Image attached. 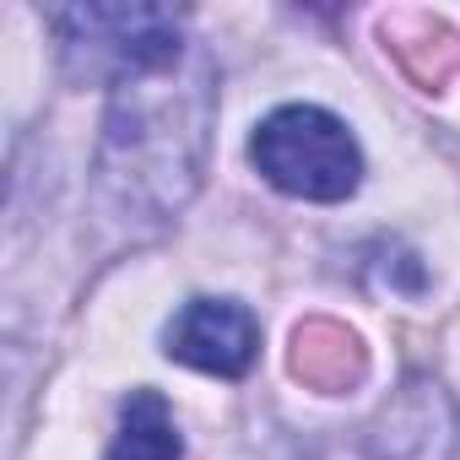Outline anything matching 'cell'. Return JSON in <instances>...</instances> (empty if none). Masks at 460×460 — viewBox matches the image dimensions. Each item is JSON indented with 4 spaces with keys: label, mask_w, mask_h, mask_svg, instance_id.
<instances>
[{
    "label": "cell",
    "mask_w": 460,
    "mask_h": 460,
    "mask_svg": "<svg viewBox=\"0 0 460 460\" xmlns=\"http://www.w3.org/2000/svg\"><path fill=\"white\" fill-rule=\"evenodd\" d=\"M250 163L271 190L320 206H336L363 184V152L352 130L314 103H288L266 114L250 136Z\"/></svg>",
    "instance_id": "3957f363"
},
{
    "label": "cell",
    "mask_w": 460,
    "mask_h": 460,
    "mask_svg": "<svg viewBox=\"0 0 460 460\" xmlns=\"http://www.w3.org/2000/svg\"><path fill=\"white\" fill-rule=\"evenodd\" d=\"M217 119V71L190 44L179 60L114 87L98 136V195L114 217L168 222L206 173Z\"/></svg>",
    "instance_id": "6da1fadb"
},
{
    "label": "cell",
    "mask_w": 460,
    "mask_h": 460,
    "mask_svg": "<svg viewBox=\"0 0 460 460\" xmlns=\"http://www.w3.org/2000/svg\"><path fill=\"white\" fill-rule=\"evenodd\" d=\"M163 347L173 363H184L195 374L244 379L261 358V320L234 298H190L168 320Z\"/></svg>",
    "instance_id": "277c9868"
},
{
    "label": "cell",
    "mask_w": 460,
    "mask_h": 460,
    "mask_svg": "<svg viewBox=\"0 0 460 460\" xmlns=\"http://www.w3.org/2000/svg\"><path fill=\"white\" fill-rule=\"evenodd\" d=\"M179 455H184V438L168 401L157 390H130V401L119 406V433L103 460H179Z\"/></svg>",
    "instance_id": "8992f818"
},
{
    "label": "cell",
    "mask_w": 460,
    "mask_h": 460,
    "mask_svg": "<svg viewBox=\"0 0 460 460\" xmlns=\"http://www.w3.org/2000/svg\"><path fill=\"white\" fill-rule=\"evenodd\" d=\"M455 438V417L449 401L438 395V385H411L401 401H390L368 433L374 460H444Z\"/></svg>",
    "instance_id": "5b68a950"
},
{
    "label": "cell",
    "mask_w": 460,
    "mask_h": 460,
    "mask_svg": "<svg viewBox=\"0 0 460 460\" xmlns=\"http://www.w3.org/2000/svg\"><path fill=\"white\" fill-rule=\"evenodd\" d=\"M60 39V66L71 82H130L190 49L184 12L168 6H55L44 17Z\"/></svg>",
    "instance_id": "7a4b0ae2"
}]
</instances>
